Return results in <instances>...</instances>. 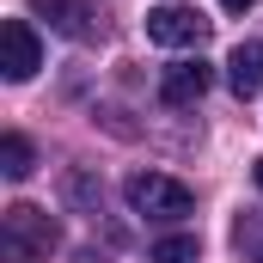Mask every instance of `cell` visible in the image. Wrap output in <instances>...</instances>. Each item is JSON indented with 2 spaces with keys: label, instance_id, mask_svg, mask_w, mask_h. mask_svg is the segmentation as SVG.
<instances>
[{
  "label": "cell",
  "instance_id": "6da1fadb",
  "mask_svg": "<svg viewBox=\"0 0 263 263\" xmlns=\"http://www.w3.org/2000/svg\"><path fill=\"white\" fill-rule=\"evenodd\" d=\"M55 245H62V233H55V220H49L43 208L12 202V208L0 214V257L6 263H37V257H49Z\"/></svg>",
  "mask_w": 263,
  "mask_h": 263
},
{
  "label": "cell",
  "instance_id": "7a4b0ae2",
  "mask_svg": "<svg viewBox=\"0 0 263 263\" xmlns=\"http://www.w3.org/2000/svg\"><path fill=\"white\" fill-rule=\"evenodd\" d=\"M123 196H129L135 214H147V220H184L196 196L178 184V178H165V172H135L129 184H123Z\"/></svg>",
  "mask_w": 263,
  "mask_h": 263
},
{
  "label": "cell",
  "instance_id": "3957f363",
  "mask_svg": "<svg viewBox=\"0 0 263 263\" xmlns=\"http://www.w3.org/2000/svg\"><path fill=\"white\" fill-rule=\"evenodd\" d=\"M147 37H153V43H165V49H196L202 37H208V18H202L196 6L165 0V6H153V12H147Z\"/></svg>",
  "mask_w": 263,
  "mask_h": 263
},
{
  "label": "cell",
  "instance_id": "277c9868",
  "mask_svg": "<svg viewBox=\"0 0 263 263\" xmlns=\"http://www.w3.org/2000/svg\"><path fill=\"white\" fill-rule=\"evenodd\" d=\"M37 18H49V31H62L67 43H98L104 37V12H92L86 0H31Z\"/></svg>",
  "mask_w": 263,
  "mask_h": 263
},
{
  "label": "cell",
  "instance_id": "5b68a950",
  "mask_svg": "<svg viewBox=\"0 0 263 263\" xmlns=\"http://www.w3.org/2000/svg\"><path fill=\"white\" fill-rule=\"evenodd\" d=\"M0 67H6L12 86L43 67V43H37V25H31V18H6V25H0Z\"/></svg>",
  "mask_w": 263,
  "mask_h": 263
},
{
  "label": "cell",
  "instance_id": "8992f818",
  "mask_svg": "<svg viewBox=\"0 0 263 263\" xmlns=\"http://www.w3.org/2000/svg\"><path fill=\"white\" fill-rule=\"evenodd\" d=\"M214 86V67L208 62H172L165 73H159V98L172 104V110H184V104H196L202 92Z\"/></svg>",
  "mask_w": 263,
  "mask_h": 263
},
{
  "label": "cell",
  "instance_id": "52a82bcc",
  "mask_svg": "<svg viewBox=\"0 0 263 263\" xmlns=\"http://www.w3.org/2000/svg\"><path fill=\"white\" fill-rule=\"evenodd\" d=\"M227 86H233L239 98H257L263 92V37L233 43V55H227Z\"/></svg>",
  "mask_w": 263,
  "mask_h": 263
},
{
  "label": "cell",
  "instance_id": "ba28073f",
  "mask_svg": "<svg viewBox=\"0 0 263 263\" xmlns=\"http://www.w3.org/2000/svg\"><path fill=\"white\" fill-rule=\"evenodd\" d=\"M31 165H37L31 141H25L18 129H6V135H0V172H6L12 184H25V178H31Z\"/></svg>",
  "mask_w": 263,
  "mask_h": 263
},
{
  "label": "cell",
  "instance_id": "9c48e42d",
  "mask_svg": "<svg viewBox=\"0 0 263 263\" xmlns=\"http://www.w3.org/2000/svg\"><path fill=\"white\" fill-rule=\"evenodd\" d=\"M202 257V239L196 233H172L159 245H147V263H196Z\"/></svg>",
  "mask_w": 263,
  "mask_h": 263
},
{
  "label": "cell",
  "instance_id": "30bf717a",
  "mask_svg": "<svg viewBox=\"0 0 263 263\" xmlns=\"http://www.w3.org/2000/svg\"><path fill=\"white\" fill-rule=\"evenodd\" d=\"M62 196L73 202L80 214H98V184H92L86 172H67V178H62Z\"/></svg>",
  "mask_w": 263,
  "mask_h": 263
},
{
  "label": "cell",
  "instance_id": "8fae6325",
  "mask_svg": "<svg viewBox=\"0 0 263 263\" xmlns=\"http://www.w3.org/2000/svg\"><path fill=\"white\" fill-rule=\"evenodd\" d=\"M239 251L251 263H263V214H245V220H239Z\"/></svg>",
  "mask_w": 263,
  "mask_h": 263
},
{
  "label": "cell",
  "instance_id": "7c38bea8",
  "mask_svg": "<svg viewBox=\"0 0 263 263\" xmlns=\"http://www.w3.org/2000/svg\"><path fill=\"white\" fill-rule=\"evenodd\" d=\"M220 6H227V12H245V6H257V0H220Z\"/></svg>",
  "mask_w": 263,
  "mask_h": 263
},
{
  "label": "cell",
  "instance_id": "4fadbf2b",
  "mask_svg": "<svg viewBox=\"0 0 263 263\" xmlns=\"http://www.w3.org/2000/svg\"><path fill=\"white\" fill-rule=\"evenodd\" d=\"M257 190H263V159H257Z\"/></svg>",
  "mask_w": 263,
  "mask_h": 263
}]
</instances>
